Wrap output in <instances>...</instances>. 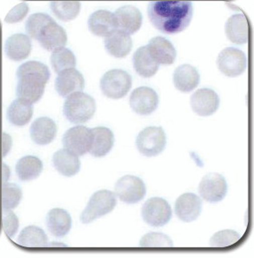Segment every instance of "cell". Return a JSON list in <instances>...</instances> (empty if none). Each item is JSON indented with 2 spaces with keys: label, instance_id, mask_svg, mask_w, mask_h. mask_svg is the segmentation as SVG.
<instances>
[{
  "label": "cell",
  "instance_id": "cell-1",
  "mask_svg": "<svg viewBox=\"0 0 254 258\" xmlns=\"http://www.w3.org/2000/svg\"><path fill=\"white\" fill-rule=\"evenodd\" d=\"M147 11L149 19L157 30L175 34L188 27L194 8L190 0H151Z\"/></svg>",
  "mask_w": 254,
  "mask_h": 258
},
{
  "label": "cell",
  "instance_id": "cell-2",
  "mask_svg": "<svg viewBox=\"0 0 254 258\" xmlns=\"http://www.w3.org/2000/svg\"><path fill=\"white\" fill-rule=\"evenodd\" d=\"M97 106L94 98L83 92H76L67 97L63 105V113L68 121L80 124L94 116Z\"/></svg>",
  "mask_w": 254,
  "mask_h": 258
},
{
  "label": "cell",
  "instance_id": "cell-3",
  "mask_svg": "<svg viewBox=\"0 0 254 258\" xmlns=\"http://www.w3.org/2000/svg\"><path fill=\"white\" fill-rule=\"evenodd\" d=\"M117 205L115 194L110 190L102 189L90 198L89 204L80 215L83 223H90L114 210Z\"/></svg>",
  "mask_w": 254,
  "mask_h": 258
},
{
  "label": "cell",
  "instance_id": "cell-4",
  "mask_svg": "<svg viewBox=\"0 0 254 258\" xmlns=\"http://www.w3.org/2000/svg\"><path fill=\"white\" fill-rule=\"evenodd\" d=\"M132 86L131 76L125 71L115 69L107 72L102 77L100 88L107 98L120 99L129 93Z\"/></svg>",
  "mask_w": 254,
  "mask_h": 258
},
{
  "label": "cell",
  "instance_id": "cell-5",
  "mask_svg": "<svg viewBox=\"0 0 254 258\" xmlns=\"http://www.w3.org/2000/svg\"><path fill=\"white\" fill-rule=\"evenodd\" d=\"M138 151L145 157H156L166 147V135L161 127H147L137 138Z\"/></svg>",
  "mask_w": 254,
  "mask_h": 258
},
{
  "label": "cell",
  "instance_id": "cell-6",
  "mask_svg": "<svg viewBox=\"0 0 254 258\" xmlns=\"http://www.w3.org/2000/svg\"><path fill=\"white\" fill-rule=\"evenodd\" d=\"M217 66L223 75L228 77H237L246 69V55L240 49L227 47L219 53Z\"/></svg>",
  "mask_w": 254,
  "mask_h": 258
},
{
  "label": "cell",
  "instance_id": "cell-7",
  "mask_svg": "<svg viewBox=\"0 0 254 258\" xmlns=\"http://www.w3.org/2000/svg\"><path fill=\"white\" fill-rule=\"evenodd\" d=\"M93 141L92 130L78 125L68 130L63 138V147L77 156L90 152Z\"/></svg>",
  "mask_w": 254,
  "mask_h": 258
},
{
  "label": "cell",
  "instance_id": "cell-8",
  "mask_svg": "<svg viewBox=\"0 0 254 258\" xmlns=\"http://www.w3.org/2000/svg\"><path fill=\"white\" fill-rule=\"evenodd\" d=\"M170 204L160 198L149 199L142 208V217L145 223L152 227L164 226L172 219Z\"/></svg>",
  "mask_w": 254,
  "mask_h": 258
},
{
  "label": "cell",
  "instance_id": "cell-9",
  "mask_svg": "<svg viewBox=\"0 0 254 258\" xmlns=\"http://www.w3.org/2000/svg\"><path fill=\"white\" fill-rule=\"evenodd\" d=\"M16 94L18 98L34 104L40 100L45 92V86L48 80L37 75H22L18 77Z\"/></svg>",
  "mask_w": 254,
  "mask_h": 258
},
{
  "label": "cell",
  "instance_id": "cell-10",
  "mask_svg": "<svg viewBox=\"0 0 254 258\" xmlns=\"http://www.w3.org/2000/svg\"><path fill=\"white\" fill-rule=\"evenodd\" d=\"M146 194L144 181L134 175L121 177L115 185V195L126 204L140 202Z\"/></svg>",
  "mask_w": 254,
  "mask_h": 258
},
{
  "label": "cell",
  "instance_id": "cell-11",
  "mask_svg": "<svg viewBox=\"0 0 254 258\" xmlns=\"http://www.w3.org/2000/svg\"><path fill=\"white\" fill-rule=\"evenodd\" d=\"M199 193L209 203L220 202L227 195V180L221 174L210 172L200 182Z\"/></svg>",
  "mask_w": 254,
  "mask_h": 258
},
{
  "label": "cell",
  "instance_id": "cell-12",
  "mask_svg": "<svg viewBox=\"0 0 254 258\" xmlns=\"http://www.w3.org/2000/svg\"><path fill=\"white\" fill-rule=\"evenodd\" d=\"M159 97L155 90L149 87H139L130 95L129 106L135 113L148 115L157 109Z\"/></svg>",
  "mask_w": 254,
  "mask_h": 258
},
{
  "label": "cell",
  "instance_id": "cell-13",
  "mask_svg": "<svg viewBox=\"0 0 254 258\" xmlns=\"http://www.w3.org/2000/svg\"><path fill=\"white\" fill-rule=\"evenodd\" d=\"M55 90L61 97L67 98L76 92H82L85 87L83 75L75 68L59 73L55 79Z\"/></svg>",
  "mask_w": 254,
  "mask_h": 258
},
{
  "label": "cell",
  "instance_id": "cell-14",
  "mask_svg": "<svg viewBox=\"0 0 254 258\" xmlns=\"http://www.w3.org/2000/svg\"><path fill=\"white\" fill-rule=\"evenodd\" d=\"M219 96L211 89H200L191 97L193 111L200 116H210L216 113L219 106Z\"/></svg>",
  "mask_w": 254,
  "mask_h": 258
},
{
  "label": "cell",
  "instance_id": "cell-15",
  "mask_svg": "<svg viewBox=\"0 0 254 258\" xmlns=\"http://www.w3.org/2000/svg\"><path fill=\"white\" fill-rule=\"evenodd\" d=\"M202 207L203 202L198 196L193 193H185L177 200L175 213L181 221L191 223L199 217Z\"/></svg>",
  "mask_w": 254,
  "mask_h": 258
},
{
  "label": "cell",
  "instance_id": "cell-16",
  "mask_svg": "<svg viewBox=\"0 0 254 258\" xmlns=\"http://www.w3.org/2000/svg\"><path fill=\"white\" fill-rule=\"evenodd\" d=\"M117 29L128 33L134 34L140 30L143 24V16L138 8L133 6H124L115 12Z\"/></svg>",
  "mask_w": 254,
  "mask_h": 258
},
{
  "label": "cell",
  "instance_id": "cell-17",
  "mask_svg": "<svg viewBox=\"0 0 254 258\" xmlns=\"http://www.w3.org/2000/svg\"><path fill=\"white\" fill-rule=\"evenodd\" d=\"M150 55L159 64L171 66L175 62L177 51L172 42L163 37H154L146 46Z\"/></svg>",
  "mask_w": 254,
  "mask_h": 258
},
{
  "label": "cell",
  "instance_id": "cell-18",
  "mask_svg": "<svg viewBox=\"0 0 254 258\" xmlns=\"http://www.w3.org/2000/svg\"><path fill=\"white\" fill-rule=\"evenodd\" d=\"M37 40L45 49L55 51L64 47L67 42V34L64 29L53 20L44 28Z\"/></svg>",
  "mask_w": 254,
  "mask_h": 258
},
{
  "label": "cell",
  "instance_id": "cell-19",
  "mask_svg": "<svg viewBox=\"0 0 254 258\" xmlns=\"http://www.w3.org/2000/svg\"><path fill=\"white\" fill-rule=\"evenodd\" d=\"M90 32L98 37H106L117 30V22L114 13L98 10L93 13L88 21Z\"/></svg>",
  "mask_w": 254,
  "mask_h": 258
},
{
  "label": "cell",
  "instance_id": "cell-20",
  "mask_svg": "<svg viewBox=\"0 0 254 258\" xmlns=\"http://www.w3.org/2000/svg\"><path fill=\"white\" fill-rule=\"evenodd\" d=\"M132 39L130 36L121 30H115L105 39V47L110 55L116 58H123L132 49Z\"/></svg>",
  "mask_w": 254,
  "mask_h": 258
},
{
  "label": "cell",
  "instance_id": "cell-21",
  "mask_svg": "<svg viewBox=\"0 0 254 258\" xmlns=\"http://www.w3.org/2000/svg\"><path fill=\"white\" fill-rule=\"evenodd\" d=\"M56 133V124L50 118H38L31 126V137L38 145L50 144L55 140Z\"/></svg>",
  "mask_w": 254,
  "mask_h": 258
},
{
  "label": "cell",
  "instance_id": "cell-22",
  "mask_svg": "<svg viewBox=\"0 0 254 258\" xmlns=\"http://www.w3.org/2000/svg\"><path fill=\"white\" fill-rule=\"evenodd\" d=\"M5 51L9 59L13 61H22L27 58L32 51V40L30 37L17 33L8 38Z\"/></svg>",
  "mask_w": 254,
  "mask_h": 258
},
{
  "label": "cell",
  "instance_id": "cell-23",
  "mask_svg": "<svg viewBox=\"0 0 254 258\" xmlns=\"http://www.w3.org/2000/svg\"><path fill=\"white\" fill-rule=\"evenodd\" d=\"M225 32L232 43L246 44L249 38V24L246 17L243 15L231 16L225 25Z\"/></svg>",
  "mask_w": 254,
  "mask_h": 258
},
{
  "label": "cell",
  "instance_id": "cell-24",
  "mask_svg": "<svg viewBox=\"0 0 254 258\" xmlns=\"http://www.w3.org/2000/svg\"><path fill=\"white\" fill-rule=\"evenodd\" d=\"M173 82L177 90L185 93L191 92L199 84V73L195 67L189 64L180 66L174 72Z\"/></svg>",
  "mask_w": 254,
  "mask_h": 258
},
{
  "label": "cell",
  "instance_id": "cell-25",
  "mask_svg": "<svg viewBox=\"0 0 254 258\" xmlns=\"http://www.w3.org/2000/svg\"><path fill=\"white\" fill-rule=\"evenodd\" d=\"M53 163L57 172L64 176H74L80 170L78 156L66 149H60L54 154Z\"/></svg>",
  "mask_w": 254,
  "mask_h": 258
},
{
  "label": "cell",
  "instance_id": "cell-26",
  "mask_svg": "<svg viewBox=\"0 0 254 258\" xmlns=\"http://www.w3.org/2000/svg\"><path fill=\"white\" fill-rule=\"evenodd\" d=\"M92 133L93 141L90 151V154L93 157H105L114 147V133L106 127H96L92 129Z\"/></svg>",
  "mask_w": 254,
  "mask_h": 258
},
{
  "label": "cell",
  "instance_id": "cell-27",
  "mask_svg": "<svg viewBox=\"0 0 254 258\" xmlns=\"http://www.w3.org/2000/svg\"><path fill=\"white\" fill-rule=\"evenodd\" d=\"M47 226L55 237H64L71 228V217L62 208H54L47 215Z\"/></svg>",
  "mask_w": 254,
  "mask_h": 258
},
{
  "label": "cell",
  "instance_id": "cell-28",
  "mask_svg": "<svg viewBox=\"0 0 254 258\" xmlns=\"http://www.w3.org/2000/svg\"><path fill=\"white\" fill-rule=\"evenodd\" d=\"M133 67L137 75L144 78L152 77L159 70V63L152 58L146 46L139 47L134 54Z\"/></svg>",
  "mask_w": 254,
  "mask_h": 258
},
{
  "label": "cell",
  "instance_id": "cell-29",
  "mask_svg": "<svg viewBox=\"0 0 254 258\" xmlns=\"http://www.w3.org/2000/svg\"><path fill=\"white\" fill-rule=\"evenodd\" d=\"M33 114V106L29 102L17 98L12 102L8 110V119L12 124L24 126L31 121Z\"/></svg>",
  "mask_w": 254,
  "mask_h": 258
},
{
  "label": "cell",
  "instance_id": "cell-30",
  "mask_svg": "<svg viewBox=\"0 0 254 258\" xmlns=\"http://www.w3.org/2000/svg\"><path fill=\"white\" fill-rule=\"evenodd\" d=\"M43 170V164L38 157L28 156L21 158L16 164L17 176L23 181L32 180L38 178Z\"/></svg>",
  "mask_w": 254,
  "mask_h": 258
},
{
  "label": "cell",
  "instance_id": "cell-31",
  "mask_svg": "<svg viewBox=\"0 0 254 258\" xmlns=\"http://www.w3.org/2000/svg\"><path fill=\"white\" fill-rule=\"evenodd\" d=\"M50 8L58 19L68 22L78 16L81 4L79 0H51Z\"/></svg>",
  "mask_w": 254,
  "mask_h": 258
},
{
  "label": "cell",
  "instance_id": "cell-32",
  "mask_svg": "<svg viewBox=\"0 0 254 258\" xmlns=\"http://www.w3.org/2000/svg\"><path fill=\"white\" fill-rule=\"evenodd\" d=\"M17 242L28 248L45 247L47 244V237L43 230L39 227L28 226L20 233Z\"/></svg>",
  "mask_w": 254,
  "mask_h": 258
},
{
  "label": "cell",
  "instance_id": "cell-33",
  "mask_svg": "<svg viewBox=\"0 0 254 258\" xmlns=\"http://www.w3.org/2000/svg\"><path fill=\"white\" fill-rule=\"evenodd\" d=\"M23 192L18 185L5 183L0 186V208L2 210H11L16 208L22 200Z\"/></svg>",
  "mask_w": 254,
  "mask_h": 258
},
{
  "label": "cell",
  "instance_id": "cell-34",
  "mask_svg": "<svg viewBox=\"0 0 254 258\" xmlns=\"http://www.w3.org/2000/svg\"><path fill=\"white\" fill-rule=\"evenodd\" d=\"M51 63L56 73L75 68L76 57L72 51L65 47H61L53 52L51 55Z\"/></svg>",
  "mask_w": 254,
  "mask_h": 258
},
{
  "label": "cell",
  "instance_id": "cell-35",
  "mask_svg": "<svg viewBox=\"0 0 254 258\" xmlns=\"http://www.w3.org/2000/svg\"><path fill=\"white\" fill-rule=\"evenodd\" d=\"M52 21L53 18L47 14H42V13L33 14L32 16L29 17L25 25L28 36H30L32 39H38L40 32L43 31L44 28L46 27V25Z\"/></svg>",
  "mask_w": 254,
  "mask_h": 258
},
{
  "label": "cell",
  "instance_id": "cell-36",
  "mask_svg": "<svg viewBox=\"0 0 254 258\" xmlns=\"http://www.w3.org/2000/svg\"><path fill=\"white\" fill-rule=\"evenodd\" d=\"M241 236L236 231L224 230L218 231L211 237L210 244L212 247H227L238 242Z\"/></svg>",
  "mask_w": 254,
  "mask_h": 258
},
{
  "label": "cell",
  "instance_id": "cell-37",
  "mask_svg": "<svg viewBox=\"0 0 254 258\" xmlns=\"http://www.w3.org/2000/svg\"><path fill=\"white\" fill-rule=\"evenodd\" d=\"M27 74L39 75L47 80H49L50 78V72H49L48 67L43 63H40L39 61H29L27 63H23L16 72L17 77L27 75Z\"/></svg>",
  "mask_w": 254,
  "mask_h": 258
},
{
  "label": "cell",
  "instance_id": "cell-38",
  "mask_svg": "<svg viewBox=\"0 0 254 258\" xmlns=\"http://www.w3.org/2000/svg\"><path fill=\"white\" fill-rule=\"evenodd\" d=\"M139 245L143 247H171L173 242L167 235L150 232L140 239Z\"/></svg>",
  "mask_w": 254,
  "mask_h": 258
},
{
  "label": "cell",
  "instance_id": "cell-39",
  "mask_svg": "<svg viewBox=\"0 0 254 258\" xmlns=\"http://www.w3.org/2000/svg\"><path fill=\"white\" fill-rule=\"evenodd\" d=\"M1 226L8 237H13L18 231L19 220L12 211L2 210Z\"/></svg>",
  "mask_w": 254,
  "mask_h": 258
},
{
  "label": "cell",
  "instance_id": "cell-40",
  "mask_svg": "<svg viewBox=\"0 0 254 258\" xmlns=\"http://www.w3.org/2000/svg\"><path fill=\"white\" fill-rule=\"evenodd\" d=\"M28 13H29V6L26 3H21L9 11L5 21L8 24L19 23L25 18Z\"/></svg>",
  "mask_w": 254,
  "mask_h": 258
},
{
  "label": "cell",
  "instance_id": "cell-41",
  "mask_svg": "<svg viewBox=\"0 0 254 258\" xmlns=\"http://www.w3.org/2000/svg\"><path fill=\"white\" fill-rule=\"evenodd\" d=\"M12 138L8 133H0V157H5L12 149Z\"/></svg>",
  "mask_w": 254,
  "mask_h": 258
},
{
  "label": "cell",
  "instance_id": "cell-42",
  "mask_svg": "<svg viewBox=\"0 0 254 258\" xmlns=\"http://www.w3.org/2000/svg\"><path fill=\"white\" fill-rule=\"evenodd\" d=\"M11 175V170L8 164L0 162V186L7 182Z\"/></svg>",
  "mask_w": 254,
  "mask_h": 258
}]
</instances>
